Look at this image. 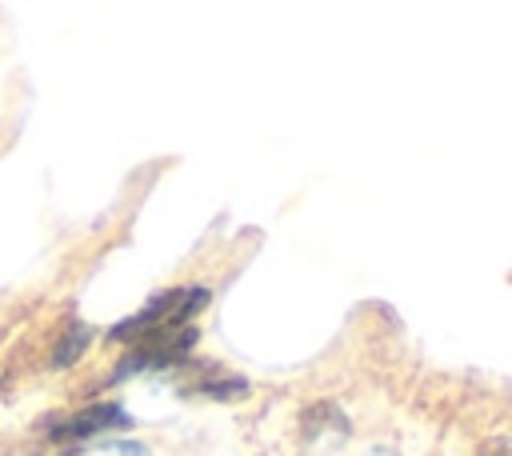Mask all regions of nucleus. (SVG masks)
Wrapping results in <instances>:
<instances>
[{
  "label": "nucleus",
  "instance_id": "1",
  "mask_svg": "<svg viewBox=\"0 0 512 456\" xmlns=\"http://www.w3.org/2000/svg\"><path fill=\"white\" fill-rule=\"evenodd\" d=\"M104 428H128V416L120 404H92L68 420H56L52 424V440H88Z\"/></svg>",
  "mask_w": 512,
  "mask_h": 456
},
{
  "label": "nucleus",
  "instance_id": "2",
  "mask_svg": "<svg viewBox=\"0 0 512 456\" xmlns=\"http://www.w3.org/2000/svg\"><path fill=\"white\" fill-rule=\"evenodd\" d=\"M84 348H88V328H84V324H68V328L60 332L56 348H52V368H68V364H76Z\"/></svg>",
  "mask_w": 512,
  "mask_h": 456
},
{
  "label": "nucleus",
  "instance_id": "3",
  "mask_svg": "<svg viewBox=\"0 0 512 456\" xmlns=\"http://www.w3.org/2000/svg\"><path fill=\"white\" fill-rule=\"evenodd\" d=\"M480 456H512V440L508 436H488L480 444Z\"/></svg>",
  "mask_w": 512,
  "mask_h": 456
}]
</instances>
